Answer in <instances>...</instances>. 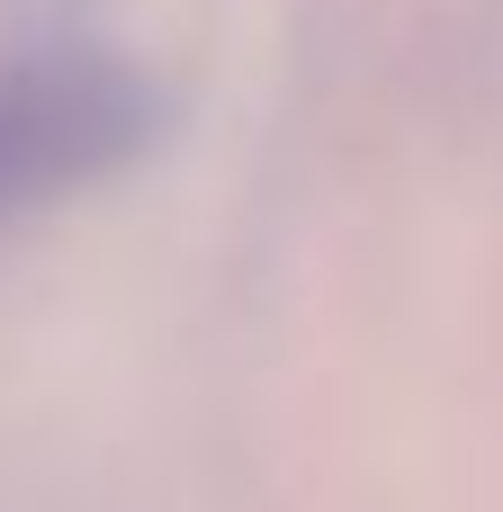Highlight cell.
Returning a JSON list of instances; mask_svg holds the SVG:
<instances>
[{
	"label": "cell",
	"mask_w": 503,
	"mask_h": 512,
	"mask_svg": "<svg viewBox=\"0 0 503 512\" xmlns=\"http://www.w3.org/2000/svg\"><path fill=\"white\" fill-rule=\"evenodd\" d=\"M162 126H171V99L126 54L54 45V54L0 63V225L117 180L162 144Z\"/></svg>",
	"instance_id": "1"
}]
</instances>
